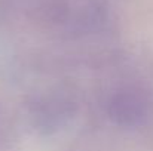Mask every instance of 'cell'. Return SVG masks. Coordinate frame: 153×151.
I'll return each mask as SVG.
<instances>
[{"label": "cell", "instance_id": "1", "mask_svg": "<svg viewBox=\"0 0 153 151\" xmlns=\"http://www.w3.org/2000/svg\"><path fill=\"white\" fill-rule=\"evenodd\" d=\"M111 114L120 117L123 123H137L146 116V102L135 94H120L111 102Z\"/></svg>", "mask_w": 153, "mask_h": 151}]
</instances>
